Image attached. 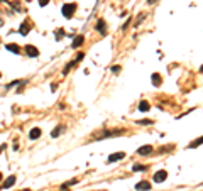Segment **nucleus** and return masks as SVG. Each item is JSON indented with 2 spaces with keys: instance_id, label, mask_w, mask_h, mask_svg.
Wrapping results in <instances>:
<instances>
[{
  "instance_id": "nucleus-1",
  "label": "nucleus",
  "mask_w": 203,
  "mask_h": 191,
  "mask_svg": "<svg viewBox=\"0 0 203 191\" xmlns=\"http://www.w3.org/2000/svg\"><path fill=\"white\" fill-rule=\"evenodd\" d=\"M63 15H65L66 19H69V17H73V14H75V10H76V4H65L63 5Z\"/></svg>"
},
{
  "instance_id": "nucleus-2",
  "label": "nucleus",
  "mask_w": 203,
  "mask_h": 191,
  "mask_svg": "<svg viewBox=\"0 0 203 191\" xmlns=\"http://www.w3.org/2000/svg\"><path fill=\"white\" fill-rule=\"evenodd\" d=\"M166 178H168V173H166L164 169H161L154 174V183H163Z\"/></svg>"
},
{
  "instance_id": "nucleus-3",
  "label": "nucleus",
  "mask_w": 203,
  "mask_h": 191,
  "mask_svg": "<svg viewBox=\"0 0 203 191\" xmlns=\"http://www.w3.org/2000/svg\"><path fill=\"white\" fill-rule=\"evenodd\" d=\"M26 53H27V56H30V58H37L39 56V49L37 47H34V46H26Z\"/></svg>"
},
{
  "instance_id": "nucleus-4",
  "label": "nucleus",
  "mask_w": 203,
  "mask_h": 191,
  "mask_svg": "<svg viewBox=\"0 0 203 191\" xmlns=\"http://www.w3.org/2000/svg\"><path fill=\"white\" fill-rule=\"evenodd\" d=\"M151 152H152V145H142V147L137 149V154H141V156H149Z\"/></svg>"
},
{
  "instance_id": "nucleus-5",
  "label": "nucleus",
  "mask_w": 203,
  "mask_h": 191,
  "mask_svg": "<svg viewBox=\"0 0 203 191\" xmlns=\"http://www.w3.org/2000/svg\"><path fill=\"white\" fill-rule=\"evenodd\" d=\"M124 157H125V154H124V152H115V154H110V156H108V162L120 161V159H124Z\"/></svg>"
},
{
  "instance_id": "nucleus-6",
  "label": "nucleus",
  "mask_w": 203,
  "mask_h": 191,
  "mask_svg": "<svg viewBox=\"0 0 203 191\" xmlns=\"http://www.w3.org/2000/svg\"><path fill=\"white\" fill-rule=\"evenodd\" d=\"M135 189L137 191H147V189H151V183H147V181H141V183H137L135 184Z\"/></svg>"
},
{
  "instance_id": "nucleus-7",
  "label": "nucleus",
  "mask_w": 203,
  "mask_h": 191,
  "mask_svg": "<svg viewBox=\"0 0 203 191\" xmlns=\"http://www.w3.org/2000/svg\"><path fill=\"white\" fill-rule=\"evenodd\" d=\"M14 184H15V176H9V178L4 181V184H2V186H4V189H7V188H12Z\"/></svg>"
},
{
  "instance_id": "nucleus-8",
  "label": "nucleus",
  "mask_w": 203,
  "mask_h": 191,
  "mask_svg": "<svg viewBox=\"0 0 203 191\" xmlns=\"http://www.w3.org/2000/svg\"><path fill=\"white\" fill-rule=\"evenodd\" d=\"M97 30H98V32H102V34H107V24H105V21H102V19H100V21L97 22Z\"/></svg>"
},
{
  "instance_id": "nucleus-9",
  "label": "nucleus",
  "mask_w": 203,
  "mask_h": 191,
  "mask_svg": "<svg viewBox=\"0 0 203 191\" xmlns=\"http://www.w3.org/2000/svg\"><path fill=\"white\" fill-rule=\"evenodd\" d=\"M5 49H7V51H10V53H14V54H19V53H21V47H19L17 44H7V46H5Z\"/></svg>"
},
{
  "instance_id": "nucleus-10",
  "label": "nucleus",
  "mask_w": 203,
  "mask_h": 191,
  "mask_svg": "<svg viewBox=\"0 0 203 191\" xmlns=\"http://www.w3.org/2000/svg\"><path fill=\"white\" fill-rule=\"evenodd\" d=\"M29 137H30L32 140L39 139V137H41V129H37V127H36V129H32V130L29 132Z\"/></svg>"
},
{
  "instance_id": "nucleus-11",
  "label": "nucleus",
  "mask_w": 203,
  "mask_h": 191,
  "mask_svg": "<svg viewBox=\"0 0 203 191\" xmlns=\"http://www.w3.org/2000/svg\"><path fill=\"white\" fill-rule=\"evenodd\" d=\"M85 43V37H83V36H78V37H75V41H73V44H71V47H80L81 46V44Z\"/></svg>"
},
{
  "instance_id": "nucleus-12",
  "label": "nucleus",
  "mask_w": 203,
  "mask_h": 191,
  "mask_svg": "<svg viewBox=\"0 0 203 191\" xmlns=\"http://www.w3.org/2000/svg\"><path fill=\"white\" fill-rule=\"evenodd\" d=\"M139 112H149V103L146 100H142V102L139 103Z\"/></svg>"
},
{
  "instance_id": "nucleus-13",
  "label": "nucleus",
  "mask_w": 203,
  "mask_h": 191,
  "mask_svg": "<svg viewBox=\"0 0 203 191\" xmlns=\"http://www.w3.org/2000/svg\"><path fill=\"white\" fill-rule=\"evenodd\" d=\"M19 32H21L22 36L29 34V24H27V22H24V24H22V26H21V29H19Z\"/></svg>"
},
{
  "instance_id": "nucleus-14",
  "label": "nucleus",
  "mask_w": 203,
  "mask_h": 191,
  "mask_svg": "<svg viewBox=\"0 0 203 191\" xmlns=\"http://www.w3.org/2000/svg\"><path fill=\"white\" fill-rule=\"evenodd\" d=\"M152 85H156V86L161 85V75H157V73L152 75Z\"/></svg>"
},
{
  "instance_id": "nucleus-15",
  "label": "nucleus",
  "mask_w": 203,
  "mask_h": 191,
  "mask_svg": "<svg viewBox=\"0 0 203 191\" xmlns=\"http://www.w3.org/2000/svg\"><path fill=\"white\" fill-rule=\"evenodd\" d=\"M63 130H65V127H61V125H58V127L51 132V137H58V135H59V134H61Z\"/></svg>"
},
{
  "instance_id": "nucleus-16",
  "label": "nucleus",
  "mask_w": 203,
  "mask_h": 191,
  "mask_svg": "<svg viewBox=\"0 0 203 191\" xmlns=\"http://www.w3.org/2000/svg\"><path fill=\"white\" fill-rule=\"evenodd\" d=\"M201 144V139H196V140H193L190 144V149H195V147H198V145Z\"/></svg>"
},
{
  "instance_id": "nucleus-17",
  "label": "nucleus",
  "mask_w": 203,
  "mask_h": 191,
  "mask_svg": "<svg viewBox=\"0 0 203 191\" xmlns=\"http://www.w3.org/2000/svg\"><path fill=\"white\" fill-rule=\"evenodd\" d=\"M75 63H76V61H71V63H68V64H66V66H65V71H63V73H65V75H66V73H68L69 69H71V68H73V66H75Z\"/></svg>"
},
{
  "instance_id": "nucleus-18",
  "label": "nucleus",
  "mask_w": 203,
  "mask_h": 191,
  "mask_svg": "<svg viewBox=\"0 0 203 191\" xmlns=\"http://www.w3.org/2000/svg\"><path fill=\"white\" fill-rule=\"evenodd\" d=\"M135 123H139V125H151L152 120H139V122H135Z\"/></svg>"
},
{
  "instance_id": "nucleus-19",
  "label": "nucleus",
  "mask_w": 203,
  "mask_h": 191,
  "mask_svg": "<svg viewBox=\"0 0 203 191\" xmlns=\"http://www.w3.org/2000/svg\"><path fill=\"white\" fill-rule=\"evenodd\" d=\"M134 171H146V166H141V164H135L134 167H132Z\"/></svg>"
},
{
  "instance_id": "nucleus-20",
  "label": "nucleus",
  "mask_w": 203,
  "mask_h": 191,
  "mask_svg": "<svg viewBox=\"0 0 203 191\" xmlns=\"http://www.w3.org/2000/svg\"><path fill=\"white\" fill-rule=\"evenodd\" d=\"M112 73H120V66H112Z\"/></svg>"
},
{
  "instance_id": "nucleus-21",
  "label": "nucleus",
  "mask_w": 203,
  "mask_h": 191,
  "mask_svg": "<svg viewBox=\"0 0 203 191\" xmlns=\"http://www.w3.org/2000/svg\"><path fill=\"white\" fill-rule=\"evenodd\" d=\"M142 21H144V14H141V17L137 19V22H135V26H139V24H141Z\"/></svg>"
},
{
  "instance_id": "nucleus-22",
  "label": "nucleus",
  "mask_w": 203,
  "mask_h": 191,
  "mask_svg": "<svg viewBox=\"0 0 203 191\" xmlns=\"http://www.w3.org/2000/svg\"><path fill=\"white\" fill-rule=\"evenodd\" d=\"M63 36H65V32H63V30H58V32H56V39L63 37Z\"/></svg>"
},
{
  "instance_id": "nucleus-23",
  "label": "nucleus",
  "mask_w": 203,
  "mask_h": 191,
  "mask_svg": "<svg viewBox=\"0 0 203 191\" xmlns=\"http://www.w3.org/2000/svg\"><path fill=\"white\" fill-rule=\"evenodd\" d=\"M83 58H85V54H83V53H80V54H76V61H81Z\"/></svg>"
},
{
  "instance_id": "nucleus-24",
  "label": "nucleus",
  "mask_w": 203,
  "mask_h": 191,
  "mask_svg": "<svg viewBox=\"0 0 203 191\" xmlns=\"http://www.w3.org/2000/svg\"><path fill=\"white\" fill-rule=\"evenodd\" d=\"M48 2H49V0H39V5H41V7H44Z\"/></svg>"
},
{
  "instance_id": "nucleus-25",
  "label": "nucleus",
  "mask_w": 203,
  "mask_h": 191,
  "mask_svg": "<svg viewBox=\"0 0 203 191\" xmlns=\"http://www.w3.org/2000/svg\"><path fill=\"white\" fill-rule=\"evenodd\" d=\"M147 4H156V0H147Z\"/></svg>"
},
{
  "instance_id": "nucleus-26",
  "label": "nucleus",
  "mask_w": 203,
  "mask_h": 191,
  "mask_svg": "<svg viewBox=\"0 0 203 191\" xmlns=\"http://www.w3.org/2000/svg\"><path fill=\"white\" fill-rule=\"evenodd\" d=\"M0 181H2V173H0Z\"/></svg>"
},
{
  "instance_id": "nucleus-27",
  "label": "nucleus",
  "mask_w": 203,
  "mask_h": 191,
  "mask_svg": "<svg viewBox=\"0 0 203 191\" xmlns=\"http://www.w3.org/2000/svg\"><path fill=\"white\" fill-rule=\"evenodd\" d=\"M0 76H2V73H0Z\"/></svg>"
},
{
  "instance_id": "nucleus-28",
  "label": "nucleus",
  "mask_w": 203,
  "mask_h": 191,
  "mask_svg": "<svg viewBox=\"0 0 203 191\" xmlns=\"http://www.w3.org/2000/svg\"><path fill=\"white\" fill-rule=\"evenodd\" d=\"M26 2H29V0H26Z\"/></svg>"
},
{
  "instance_id": "nucleus-29",
  "label": "nucleus",
  "mask_w": 203,
  "mask_h": 191,
  "mask_svg": "<svg viewBox=\"0 0 203 191\" xmlns=\"http://www.w3.org/2000/svg\"><path fill=\"white\" fill-rule=\"evenodd\" d=\"M102 191H105V189H102Z\"/></svg>"
}]
</instances>
